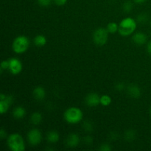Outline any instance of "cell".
Wrapping results in <instances>:
<instances>
[{"instance_id":"cell-1","label":"cell","mask_w":151,"mask_h":151,"mask_svg":"<svg viewBox=\"0 0 151 151\" xmlns=\"http://www.w3.org/2000/svg\"><path fill=\"white\" fill-rule=\"evenodd\" d=\"M137 27V22L131 17H126L119 24V33L122 36L126 37L135 32Z\"/></svg>"},{"instance_id":"cell-2","label":"cell","mask_w":151,"mask_h":151,"mask_svg":"<svg viewBox=\"0 0 151 151\" xmlns=\"http://www.w3.org/2000/svg\"><path fill=\"white\" fill-rule=\"evenodd\" d=\"M63 117L67 123L75 125L82 121L83 113L82 110L78 107L68 108L63 114Z\"/></svg>"},{"instance_id":"cell-3","label":"cell","mask_w":151,"mask_h":151,"mask_svg":"<svg viewBox=\"0 0 151 151\" xmlns=\"http://www.w3.org/2000/svg\"><path fill=\"white\" fill-rule=\"evenodd\" d=\"M7 145L12 151H24L25 144L22 136L18 133H13L9 135L7 140Z\"/></svg>"},{"instance_id":"cell-4","label":"cell","mask_w":151,"mask_h":151,"mask_svg":"<svg viewBox=\"0 0 151 151\" xmlns=\"http://www.w3.org/2000/svg\"><path fill=\"white\" fill-rule=\"evenodd\" d=\"M30 41L25 35H19L13 41L12 48L16 54H23L29 49Z\"/></svg>"},{"instance_id":"cell-5","label":"cell","mask_w":151,"mask_h":151,"mask_svg":"<svg viewBox=\"0 0 151 151\" xmlns=\"http://www.w3.org/2000/svg\"><path fill=\"white\" fill-rule=\"evenodd\" d=\"M109 33L107 29L103 27L97 28L93 33V41L97 46H104L109 39Z\"/></svg>"},{"instance_id":"cell-6","label":"cell","mask_w":151,"mask_h":151,"mask_svg":"<svg viewBox=\"0 0 151 151\" xmlns=\"http://www.w3.org/2000/svg\"><path fill=\"white\" fill-rule=\"evenodd\" d=\"M27 140L32 146H37L42 141V134L37 128H32L27 133Z\"/></svg>"},{"instance_id":"cell-7","label":"cell","mask_w":151,"mask_h":151,"mask_svg":"<svg viewBox=\"0 0 151 151\" xmlns=\"http://www.w3.org/2000/svg\"><path fill=\"white\" fill-rule=\"evenodd\" d=\"M8 70L12 75H19L23 69V65L22 61L16 58H12L9 59Z\"/></svg>"},{"instance_id":"cell-8","label":"cell","mask_w":151,"mask_h":151,"mask_svg":"<svg viewBox=\"0 0 151 151\" xmlns=\"http://www.w3.org/2000/svg\"><path fill=\"white\" fill-rule=\"evenodd\" d=\"M85 103L89 107H96L100 104V97L97 93H89L86 97Z\"/></svg>"},{"instance_id":"cell-9","label":"cell","mask_w":151,"mask_h":151,"mask_svg":"<svg viewBox=\"0 0 151 151\" xmlns=\"http://www.w3.org/2000/svg\"><path fill=\"white\" fill-rule=\"evenodd\" d=\"M80 143V137L75 133H72L67 137L66 139V145L69 147H76Z\"/></svg>"},{"instance_id":"cell-10","label":"cell","mask_w":151,"mask_h":151,"mask_svg":"<svg viewBox=\"0 0 151 151\" xmlns=\"http://www.w3.org/2000/svg\"><path fill=\"white\" fill-rule=\"evenodd\" d=\"M132 40L133 41H134V44H137V45L138 46H141V45H143V44H145L146 42H147V37L144 32H138L134 34Z\"/></svg>"},{"instance_id":"cell-11","label":"cell","mask_w":151,"mask_h":151,"mask_svg":"<svg viewBox=\"0 0 151 151\" xmlns=\"http://www.w3.org/2000/svg\"><path fill=\"white\" fill-rule=\"evenodd\" d=\"M128 94L132 98H139L141 96V89L137 84H131L128 86Z\"/></svg>"},{"instance_id":"cell-12","label":"cell","mask_w":151,"mask_h":151,"mask_svg":"<svg viewBox=\"0 0 151 151\" xmlns=\"http://www.w3.org/2000/svg\"><path fill=\"white\" fill-rule=\"evenodd\" d=\"M33 97L38 101H42L46 97V91L42 86H37L33 90Z\"/></svg>"},{"instance_id":"cell-13","label":"cell","mask_w":151,"mask_h":151,"mask_svg":"<svg viewBox=\"0 0 151 151\" xmlns=\"http://www.w3.org/2000/svg\"><path fill=\"white\" fill-rule=\"evenodd\" d=\"M13 117L16 119H21L26 116V110L22 106H17L13 111Z\"/></svg>"},{"instance_id":"cell-14","label":"cell","mask_w":151,"mask_h":151,"mask_svg":"<svg viewBox=\"0 0 151 151\" xmlns=\"http://www.w3.org/2000/svg\"><path fill=\"white\" fill-rule=\"evenodd\" d=\"M60 139V135L59 133L56 131H50L47 133V140L50 143L54 144V143L58 142Z\"/></svg>"},{"instance_id":"cell-15","label":"cell","mask_w":151,"mask_h":151,"mask_svg":"<svg viewBox=\"0 0 151 151\" xmlns=\"http://www.w3.org/2000/svg\"><path fill=\"white\" fill-rule=\"evenodd\" d=\"M33 42L36 47H43L47 44V39L44 35H38L34 38Z\"/></svg>"},{"instance_id":"cell-16","label":"cell","mask_w":151,"mask_h":151,"mask_svg":"<svg viewBox=\"0 0 151 151\" xmlns=\"http://www.w3.org/2000/svg\"><path fill=\"white\" fill-rule=\"evenodd\" d=\"M43 119L42 114L40 112H34L31 114L30 116V122L31 123L33 124L34 125H39Z\"/></svg>"},{"instance_id":"cell-17","label":"cell","mask_w":151,"mask_h":151,"mask_svg":"<svg viewBox=\"0 0 151 151\" xmlns=\"http://www.w3.org/2000/svg\"><path fill=\"white\" fill-rule=\"evenodd\" d=\"M108 32L109 33H111V34H115L116 32L119 31V24L116 22H110V23L108 24L107 27Z\"/></svg>"},{"instance_id":"cell-18","label":"cell","mask_w":151,"mask_h":151,"mask_svg":"<svg viewBox=\"0 0 151 151\" xmlns=\"http://www.w3.org/2000/svg\"><path fill=\"white\" fill-rule=\"evenodd\" d=\"M112 103V99L108 94H104L100 97V104L103 106H109Z\"/></svg>"},{"instance_id":"cell-19","label":"cell","mask_w":151,"mask_h":151,"mask_svg":"<svg viewBox=\"0 0 151 151\" xmlns=\"http://www.w3.org/2000/svg\"><path fill=\"white\" fill-rule=\"evenodd\" d=\"M136 136H137V133L134 131V130H128L125 133V139L126 141L128 142H131L134 141L136 138Z\"/></svg>"},{"instance_id":"cell-20","label":"cell","mask_w":151,"mask_h":151,"mask_svg":"<svg viewBox=\"0 0 151 151\" xmlns=\"http://www.w3.org/2000/svg\"><path fill=\"white\" fill-rule=\"evenodd\" d=\"M10 105L5 100H0V112L1 114H4L6 112H7Z\"/></svg>"},{"instance_id":"cell-21","label":"cell","mask_w":151,"mask_h":151,"mask_svg":"<svg viewBox=\"0 0 151 151\" xmlns=\"http://www.w3.org/2000/svg\"><path fill=\"white\" fill-rule=\"evenodd\" d=\"M147 20H148V16L144 13L139 14L137 18V22L140 24H145Z\"/></svg>"},{"instance_id":"cell-22","label":"cell","mask_w":151,"mask_h":151,"mask_svg":"<svg viewBox=\"0 0 151 151\" xmlns=\"http://www.w3.org/2000/svg\"><path fill=\"white\" fill-rule=\"evenodd\" d=\"M122 9L125 13H130L133 9V4L130 1H125L122 5Z\"/></svg>"},{"instance_id":"cell-23","label":"cell","mask_w":151,"mask_h":151,"mask_svg":"<svg viewBox=\"0 0 151 151\" xmlns=\"http://www.w3.org/2000/svg\"><path fill=\"white\" fill-rule=\"evenodd\" d=\"M83 128L86 132H91L93 131V125L90 121H85L83 124Z\"/></svg>"},{"instance_id":"cell-24","label":"cell","mask_w":151,"mask_h":151,"mask_svg":"<svg viewBox=\"0 0 151 151\" xmlns=\"http://www.w3.org/2000/svg\"><path fill=\"white\" fill-rule=\"evenodd\" d=\"M37 2L41 7H47L51 5L52 0H37Z\"/></svg>"},{"instance_id":"cell-25","label":"cell","mask_w":151,"mask_h":151,"mask_svg":"<svg viewBox=\"0 0 151 151\" xmlns=\"http://www.w3.org/2000/svg\"><path fill=\"white\" fill-rule=\"evenodd\" d=\"M112 147H111L110 145L106 144V143H104V144L101 145L99 147V150H102V151H110L111 150Z\"/></svg>"},{"instance_id":"cell-26","label":"cell","mask_w":151,"mask_h":151,"mask_svg":"<svg viewBox=\"0 0 151 151\" xmlns=\"http://www.w3.org/2000/svg\"><path fill=\"white\" fill-rule=\"evenodd\" d=\"M9 68V60H2L1 63V72H2L4 70L8 69Z\"/></svg>"},{"instance_id":"cell-27","label":"cell","mask_w":151,"mask_h":151,"mask_svg":"<svg viewBox=\"0 0 151 151\" xmlns=\"http://www.w3.org/2000/svg\"><path fill=\"white\" fill-rule=\"evenodd\" d=\"M125 83H122V82L118 83L115 86V88H116V89L119 91H122V90L125 89Z\"/></svg>"},{"instance_id":"cell-28","label":"cell","mask_w":151,"mask_h":151,"mask_svg":"<svg viewBox=\"0 0 151 151\" xmlns=\"http://www.w3.org/2000/svg\"><path fill=\"white\" fill-rule=\"evenodd\" d=\"M84 142L86 145H91L93 142V138L89 135H87L84 138Z\"/></svg>"},{"instance_id":"cell-29","label":"cell","mask_w":151,"mask_h":151,"mask_svg":"<svg viewBox=\"0 0 151 151\" xmlns=\"http://www.w3.org/2000/svg\"><path fill=\"white\" fill-rule=\"evenodd\" d=\"M54 2L58 6H63L66 4L67 0H54Z\"/></svg>"},{"instance_id":"cell-30","label":"cell","mask_w":151,"mask_h":151,"mask_svg":"<svg viewBox=\"0 0 151 151\" xmlns=\"http://www.w3.org/2000/svg\"><path fill=\"white\" fill-rule=\"evenodd\" d=\"M4 100H5L7 103H8L10 105L13 102V97L12 95H6L5 99Z\"/></svg>"},{"instance_id":"cell-31","label":"cell","mask_w":151,"mask_h":151,"mask_svg":"<svg viewBox=\"0 0 151 151\" xmlns=\"http://www.w3.org/2000/svg\"><path fill=\"white\" fill-rule=\"evenodd\" d=\"M6 137H7V133L4 131V128H1V131H0V138L1 139H4Z\"/></svg>"},{"instance_id":"cell-32","label":"cell","mask_w":151,"mask_h":151,"mask_svg":"<svg viewBox=\"0 0 151 151\" xmlns=\"http://www.w3.org/2000/svg\"><path fill=\"white\" fill-rule=\"evenodd\" d=\"M118 137V134L116 133H111L110 134V139H111L113 140H116Z\"/></svg>"},{"instance_id":"cell-33","label":"cell","mask_w":151,"mask_h":151,"mask_svg":"<svg viewBox=\"0 0 151 151\" xmlns=\"http://www.w3.org/2000/svg\"><path fill=\"white\" fill-rule=\"evenodd\" d=\"M147 52H148L150 55H151V41H149L148 44H147Z\"/></svg>"},{"instance_id":"cell-34","label":"cell","mask_w":151,"mask_h":151,"mask_svg":"<svg viewBox=\"0 0 151 151\" xmlns=\"http://www.w3.org/2000/svg\"><path fill=\"white\" fill-rule=\"evenodd\" d=\"M134 1L137 4H142V3H144L146 0H134Z\"/></svg>"},{"instance_id":"cell-35","label":"cell","mask_w":151,"mask_h":151,"mask_svg":"<svg viewBox=\"0 0 151 151\" xmlns=\"http://www.w3.org/2000/svg\"><path fill=\"white\" fill-rule=\"evenodd\" d=\"M150 115H151V107H150Z\"/></svg>"},{"instance_id":"cell-36","label":"cell","mask_w":151,"mask_h":151,"mask_svg":"<svg viewBox=\"0 0 151 151\" xmlns=\"http://www.w3.org/2000/svg\"><path fill=\"white\" fill-rule=\"evenodd\" d=\"M150 25H151V22H150Z\"/></svg>"}]
</instances>
